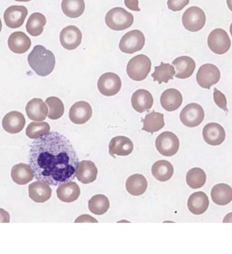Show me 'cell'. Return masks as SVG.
Here are the masks:
<instances>
[{
  "label": "cell",
  "mask_w": 232,
  "mask_h": 254,
  "mask_svg": "<svg viewBox=\"0 0 232 254\" xmlns=\"http://www.w3.org/2000/svg\"><path fill=\"white\" fill-rule=\"evenodd\" d=\"M224 223H227V222H232V212L226 215L225 217L224 220H223Z\"/></svg>",
  "instance_id": "44"
},
{
  "label": "cell",
  "mask_w": 232,
  "mask_h": 254,
  "mask_svg": "<svg viewBox=\"0 0 232 254\" xmlns=\"http://www.w3.org/2000/svg\"><path fill=\"white\" fill-rule=\"evenodd\" d=\"M1 29H2V23H1V20L0 19V32H1Z\"/></svg>",
  "instance_id": "47"
},
{
  "label": "cell",
  "mask_w": 232,
  "mask_h": 254,
  "mask_svg": "<svg viewBox=\"0 0 232 254\" xmlns=\"http://www.w3.org/2000/svg\"><path fill=\"white\" fill-rule=\"evenodd\" d=\"M107 27L114 31L129 29L134 23V16L123 8L116 7L111 9L105 16Z\"/></svg>",
  "instance_id": "3"
},
{
  "label": "cell",
  "mask_w": 232,
  "mask_h": 254,
  "mask_svg": "<svg viewBox=\"0 0 232 254\" xmlns=\"http://www.w3.org/2000/svg\"><path fill=\"white\" fill-rule=\"evenodd\" d=\"M213 98H214L215 104H216L220 109L224 110L225 112L228 113L227 99H226V96H225L222 92H220V90H217V88H215L214 93H213Z\"/></svg>",
  "instance_id": "39"
},
{
  "label": "cell",
  "mask_w": 232,
  "mask_h": 254,
  "mask_svg": "<svg viewBox=\"0 0 232 254\" xmlns=\"http://www.w3.org/2000/svg\"><path fill=\"white\" fill-rule=\"evenodd\" d=\"M189 3V0H168L167 5L170 10L173 12H177L183 10Z\"/></svg>",
  "instance_id": "40"
},
{
  "label": "cell",
  "mask_w": 232,
  "mask_h": 254,
  "mask_svg": "<svg viewBox=\"0 0 232 254\" xmlns=\"http://www.w3.org/2000/svg\"><path fill=\"white\" fill-rule=\"evenodd\" d=\"M183 103V96L181 92L177 89H167L162 94L160 98V103L163 109L167 111L177 110Z\"/></svg>",
  "instance_id": "22"
},
{
  "label": "cell",
  "mask_w": 232,
  "mask_h": 254,
  "mask_svg": "<svg viewBox=\"0 0 232 254\" xmlns=\"http://www.w3.org/2000/svg\"><path fill=\"white\" fill-rule=\"evenodd\" d=\"M143 122H144V127L142 130L151 133L157 132L162 129L165 125L164 115L152 111L150 114L146 115Z\"/></svg>",
  "instance_id": "31"
},
{
  "label": "cell",
  "mask_w": 232,
  "mask_h": 254,
  "mask_svg": "<svg viewBox=\"0 0 232 254\" xmlns=\"http://www.w3.org/2000/svg\"><path fill=\"white\" fill-rule=\"evenodd\" d=\"M92 115V109L90 104L85 101H79L72 106L69 116L74 124L81 125L88 122Z\"/></svg>",
  "instance_id": "14"
},
{
  "label": "cell",
  "mask_w": 232,
  "mask_h": 254,
  "mask_svg": "<svg viewBox=\"0 0 232 254\" xmlns=\"http://www.w3.org/2000/svg\"><path fill=\"white\" fill-rule=\"evenodd\" d=\"M8 42L10 51L16 54L25 53L31 46L30 38L21 31L12 33L9 37Z\"/></svg>",
  "instance_id": "23"
},
{
  "label": "cell",
  "mask_w": 232,
  "mask_h": 254,
  "mask_svg": "<svg viewBox=\"0 0 232 254\" xmlns=\"http://www.w3.org/2000/svg\"><path fill=\"white\" fill-rule=\"evenodd\" d=\"M28 118L32 121L41 122L46 120L48 114L47 106L40 98H33L26 106Z\"/></svg>",
  "instance_id": "18"
},
{
  "label": "cell",
  "mask_w": 232,
  "mask_h": 254,
  "mask_svg": "<svg viewBox=\"0 0 232 254\" xmlns=\"http://www.w3.org/2000/svg\"><path fill=\"white\" fill-rule=\"evenodd\" d=\"M10 216L8 211L5 209L0 208V222L1 223H9Z\"/></svg>",
  "instance_id": "42"
},
{
  "label": "cell",
  "mask_w": 232,
  "mask_h": 254,
  "mask_svg": "<svg viewBox=\"0 0 232 254\" xmlns=\"http://www.w3.org/2000/svg\"><path fill=\"white\" fill-rule=\"evenodd\" d=\"M28 14L27 8L23 5H12L5 10L3 18L5 25L11 29L21 27Z\"/></svg>",
  "instance_id": "13"
},
{
  "label": "cell",
  "mask_w": 232,
  "mask_h": 254,
  "mask_svg": "<svg viewBox=\"0 0 232 254\" xmlns=\"http://www.w3.org/2000/svg\"><path fill=\"white\" fill-rule=\"evenodd\" d=\"M134 149L131 139L126 136H119L111 139L109 144V154L114 157L115 155L127 156L132 153Z\"/></svg>",
  "instance_id": "15"
},
{
  "label": "cell",
  "mask_w": 232,
  "mask_h": 254,
  "mask_svg": "<svg viewBox=\"0 0 232 254\" xmlns=\"http://www.w3.org/2000/svg\"><path fill=\"white\" fill-rule=\"evenodd\" d=\"M205 116V111L201 106L197 103H190L181 111L180 120L187 127H195L202 124Z\"/></svg>",
  "instance_id": "9"
},
{
  "label": "cell",
  "mask_w": 232,
  "mask_h": 254,
  "mask_svg": "<svg viewBox=\"0 0 232 254\" xmlns=\"http://www.w3.org/2000/svg\"><path fill=\"white\" fill-rule=\"evenodd\" d=\"M202 135L205 142L211 146L220 145L226 139V131L224 127L217 123L207 124L202 131Z\"/></svg>",
  "instance_id": "16"
},
{
  "label": "cell",
  "mask_w": 232,
  "mask_h": 254,
  "mask_svg": "<svg viewBox=\"0 0 232 254\" xmlns=\"http://www.w3.org/2000/svg\"><path fill=\"white\" fill-rule=\"evenodd\" d=\"M25 118L21 113L12 111L5 115L2 120L3 128L7 132L17 133L23 130L25 126Z\"/></svg>",
  "instance_id": "17"
},
{
  "label": "cell",
  "mask_w": 232,
  "mask_h": 254,
  "mask_svg": "<svg viewBox=\"0 0 232 254\" xmlns=\"http://www.w3.org/2000/svg\"><path fill=\"white\" fill-rule=\"evenodd\" d=\"M207 181V176L201 168H194L189 170L186 175V182L188 186L193 189L202 188Z\"/></svg>",
  "instance_id": "36"
},
{
  "label": "cell",
  "mask_w": 232,
  "mask_h": 254,
  "mask_svg": "<svg viewBox=\"0 0 232 254\" xmlns=\"http://www.w3.org/2000/svg\"><path fill=\"white\" fill-rule=\"evenodd\" d=\"M16 1H20V2H27V1H30L31 0H15Z\"/></svg>",
  "instance_id": "46"
},
{
  "label": "cell",
  "mask_w": 232,
  "mask_h": 254,
  "mask_svg": "<svg viewBox=\"0 0 232 254\" xmlns=\"http://www.w3.org/2000/svg\"><path fill=\"white\" fill-rule=\"evenodd\" d=\"M221 72L215 64H205L200 66L196 75V80L202 88L209 90L213 85L219 82Z\"/></svg>",
  "instance_id": "10"
},
{
  "label": "cell",
  "mask_w": 232,
  "mask_h": 254,
  "mask_svg": "<svg viewBox=\"0 0 232 254\" xmlns=\"http://www.w3.org/2000/svg\"><path fill=\"white\" fill-rule=\"evenodd\" d=\"M46 103L47 104L48 108H49L48 117L51 120H59L64 114V105L59 98L51 96L46 100Z\"/></svg>",
  "instance_id": "37"
},
{
  "label": "cell",
  "mask_w": 232,
  "mask_h": 254,
  "mask_svg": "<svg viewBox=\"0 0 232 254\" xmlns=\"http://www.w3.org/2000/svg\"><path fill=\"white\" fill-rule=\"evenodd\" d=\"M51 130L49 124L46 122H32L26 129V135L31 139H36L43 136Z\"/></svg>",
  "instance_id": "38"
},
{
  "label": "cell",
  "mask_w": 232,
  "mask_h": 254,
  "mask_svg": "<svg viewBox=\"0 0 232 254\" xmlns=\"http://www.w3.org/2000/svg\"><path fill=\"white\" fill-rule=\"evenodd\" d=\"M34 172L29 165L19 164L12 167L11 177L16 184L25 185L32 181Z\"/></svg>",
  "instance_id": "27"
},
{
  "label": "cell",
  "mask_w": 232,
  "mask_h": 254,
  "mask_svg": "<svg viewBox=\"0 0 232 254\" xmlns=\"http://www.w3.org/2000/svg\"><path fill=\"white\" fill-rule=\"evenodd\" d=\"M61 8L68 17L78 18L84 12L85 2L83 0H63Z\"/></svg>",
  "instance_id": "32"
},
{
  "label": "cell",
  "mask_w": 232,
  "mask_h": 254,
  "mask_svg": "<svg viewBox=\"0 0 232 254\" xmlns=\"http://www.w3.org/2000/svg\"><path fill=\"white\" fill-rule=\"evenodd\" d=\"M152 61L146 55H139L133 57L127 64L128 75L133 80H144L151 71Z\"/></svg>",
  "instance_id": "4"
},
{
  "label": "cell",
  "mask_w": 232,
  "mask_h": 254,
  "mask_svg": "<svg viewBox=\"0 0 232 254\" xmlns=\"http://www.w3.org/2000/svg\"><path fill=\"white\" fill-rule=\"evenodd\" d=\"M231 40L224 29H215L208 37V46L211 51L217 55H222L229 51Z\"/></svg>",
  "instance_id": "6"
},
{
  "label": "cell",
  "mask_w": 232,
  "mask_h": 254,
  "mask_svg": "<svg viewBox=\"0 0 232 254\" xmlns=\"http://www.w3.org/2000/svg\"><path fill=\"white\" fill-rule=\"evenodd\" d=\"M75 222L76 223H77V222H96V223H97L98 221L92 218V217L85 214L77 218V219L76 220Z\"/></svg>",
  "instance_id": "43"
},
{
  "label": "cell",
  "mask_w": 232,
  "mask_h": 254,
  "mask_svg": "<svg viewBox=\"0 0 232 254\" xmlns=\"http://www.w3.org/2000/svg\"><path fill=\"white\" fill-rule=\"evenodd\" d=\"M57 194L61 201L72 203L78 199L80 195V189L75 182H67L59 185Z\"/></svg>",
  "instance_id": "25"
},
{
  "label": "cell",
  "mask_w": 232,
  "mask_h": 254,
  "mask_svg": "<svg viewBox=\"0 0 232 254\" xmlns=\"http://www.w3.org/2000/svg\"><path fill=\"white\" fill-rule=\"evenodd\" d=\"M206 14L199 7H190L185 11L182 18V22L185 29L191 32L201 30L206 24Z\"/></svg>",
  "instance_id": "5"
},
{
  "label": "cell",
  "mask_w": 232,
  "mask_h": 254,
  "mask_svg": "<svg viewBox=\"0 0 232 254\" xmlns=\"http://www.w3.org/2000/svg\"><path fill=\"white\" fill-rule=\"evenodd\" d=\"M97 86L98 90L103 95L112 96L120 92L122 88V81L117 74L109 72L100 77Z\"/></svg>",
  "instance_id": "11"
},
{
  "label": "cell",
  "mask_w": 232,
  "mask_h": 254,
  "mask_svg": "<svg viewBox=\"0 0 232 254\" xmlns=\"http://www.w3.org/2000/svg\"><path fill=\"white\" fill-rule=\"evenodd\" d=\"M131 103L133 108L137 112L142 114L152 108L154 98L149 91L140 89L132 96Z\"/></svg>",
  "instance_id": "21"
},
{
  "label": "cell",
  "mask_w": 232,
  "mask_h": 254,
  "mask_svg": "<svg viewBox=\"0 0 232 254\" xmlns=\"http://www.w3.org/2000/svg\"><path fill=\"white\" fill-rule=\"evenodd\" d=\"M29 195L36 203H44L51 199L52 189L43 182H34L29 186Z\"/></svg>",
  "instance_id": "24"
},
{
  "label": "cell",
  "mask_w": 232,
  "mask_h": 254,
  "mask_svg": "<svg viewBox=\"0 0 232 254\" xmlns=\"http://www.w3.org/2000/svg\"><path fill=\"white\" fill-rule=\"evenodd\" d=\"M230 33H231V35L232 36V23L231 24V25H230Z\"/></svg>",
  "instance_id": "48"
},
{
  "label": "cell",
  "mask_w": 232,
  "mask_h": 254,
  "mask_svg": "<svg viewBox=\"0 0 232 254\" xmlns=\"http://www.w3.org/2000/svg\"><path fill=\"white\" fill-rule=\"evenodd\" d=\"M209 206V197L204 192H196L189 196L187 207L189 211L195 215H201Z\"/></svg>",
  "instance_id": "26"
},
{
  "label": "cell",
  "mask_w": 232,
  "mask_h": 254,
  "mask_svg": "<svg viewBox=\"0 0 232 254\" xmlns=\"http://www.w3.org/2000/svg\"><path fill=\"white\" fill-rule=\"evenodd\" d=\"M175 73L173 66L168 63H161L160 65L155 66V71L152 74V77L154 81H158L159 84H161V83H166L168 81L173 79Z\"/></svg>",
  "instance_id": "34"
},
{
  "label": "cell",
  "mask_w": 232,
  "mask_h": 254,
  "mask_svg": "<svg viewBox=\"0 0 232 254\" xmlns=\"http://www.w3.org/2000/svg\"><path fill=\"white\" fill-rule=\"evenodd\" d=\"M227 4L228 8L232 12V0H227Z\"/></svg>",
  "instance_id": "45"
},
{
  "label": "cell",
  "mask_w": 232,
  "mask_h": 254,
  "mask_svg": "<svg viewBox=\"0 0 232 254\" xmlns=\"http://www.w3.org/2000/svg\"><path fill=\"white\" fill-rule=\"evenodd\" d=\"M27 61L31 68L42 77L50 75L55 68V55L43 46H35L28 56Z\"/></svg>",
  "instance_id": "2"
},
{
  "label": "cell",
  "mask_w": 232,
  "mask_h": 254,
  "mask_svg": "<svg viewBox=\"0 0 232 254\" xmlns=\"http://www.w3.org/2000/svg\"><path fill=\"white\" fill-rule=\"evenodd\" d=\"M126 188L132 195L140 196L146 191L148 181L142 174H134L126 180Z\"/></svg>",
  "instance_id": "28"
},
{
  "label": "cell",
  "mask_w": 232,
  "mask_h": 254,
  "mask_svg": "<svg viewBox=\"0 0 232 254\" xmlns=\"http://www.w3.org/2000/svg\"><path fill=\"white\" fill-rule=\"evenodd\" d=\"M152 172L157 181L166 182L171 179L174 174V168L169 161L159 160L154 163Z\"/></svg>",
  "instance_id": "30"
},
{
  "label": "cell",
  "mask_w": 232,
  "mask_h": 254,
  "mask_svg": "<svg viewBox=\"0 0 232 254\" xmlns=\"http://www.w3.org/2000/svg\"><path fill=\"white\" fill-rule=\"evenodd\" d=\"M98 170L94 163L91 161H82L79 162L76 172L77 180L83 184L93 183L96 179Z\"/></svg>",
  "instance_id": "20"
},
{
  "label": "cell",
  "mask_w": 232,
  "mask_h": 254,
  "mask_svg": "<svg viewBox=\"0 0 232 254\" xmlns=\"http://www.w3.org/2000/svg\"><path fill=\"white\" fill-rule=\"evenodd\" d=\"M211 198L218 205H226L232 201V189L226 184H219L211 190Z\"/></svg>",
  "instance_id": "29"
},
{
  "label": "cell",
  "mask_w": 232,
  "mask_h": 254,
  "mask_svg": "<svg viewBox=\"0 0 232 254\" xmlns=\"http://www.w3.org/2000/svg\"><path fill=\"white\" fill-rule=\"evenodd\" d=\"M29 163L37 181L58 186L75 179L79 159L66 136L49 131L33 141Z\"/></svg>",
  "instance_id": "1"
},
{
  "label": "cell",
  "mask_w": 232,
  "mask_h": 254,
  "mask_svg": "<svg viewBox=\"0 0 232 254\" xmlns=\"http://www.w3.org/2000/svg\"><path fill=\"white\" fill-rule=\"evenodd\" d=\"M172 66L177 71L174 76L177 78L185 79L189 78L194 73L196 63L191 57L183 56L176 59L172 62Z\"/></svg>",
  "instance_id": "19"
},
{
  "label": "cell",
  "mask_w": 232,
  "mask_h": 254,
  "mask_svg": "<svg viewBox=\"0 0 232 254\" xmlns=\"http://www.w3.org/2000/svg\"><path fill=\"white\" fill-rule=\"evenodd\" d=\"M124 3L130 10L135 11V12L141 11V9L139 7L138 0H124Z\"/></svg>",
  "instance_id": "41"
},
{
  "label": "cell",
  "mask_w": 232,
  "mask_h": 254,
  "mask_svg": "<svg viewBox=\"0 0 232 254\" xmlns=\"http://www.w3.org/2000/svg\"><path fill=\"white\" fill-rule=\"evenodd\" d=\"M155 146L161 155L166 157L173 156L179 151V140L174 133L164 131L157 136Z\"/></svg>",
  "instance_id": "8"
},
{
  "label": "cell",
  "mask_w": 232,
  "mask_h": 254,
  "mask_svg": "<svg viewBox=\"0 0 232 254\" xmlns=\"http://www.w3.org/2000/svg\"><path fill=\"white\" fill-rule=\"evenodd\" d=\"M146 43L144 33L139 30L129 31L122 37L119 48L122 53L133 54L142 51Z\"/></svg>",
  "instance_id": "7"
},
{
  "label": "cell",
  "mask_w": 232,
  "mask_h": 254,
  "mask_svg": "<svg viewBox=\"0 0 232 254\" xmlns=\"http://www.w3.org/2000/svg\"><path fill=\"white\" fill-rule=\"evenodd\" d=\"M46 23L45 16L40 12H35L28 19L26 29L27 32L32 36H39L43 32Z\"/></svg>",
  "instance_id": "33"
},
{
  "label": "cell",
  "mask_w": 232,
  "mask_h": 254,
  "mask_svg": "<svg viewBox=\"0 0 232 254\" xmlns=\"http://www.w3.org/2000/svg\"><path fill=\"white\" fill-rule=\"evenodd\" d=\"M82 33L76 26L70 25L64 28L60 34V42L63 47L73 51L76 49L81 43Z\"/></svg>",
  "instance_id": "12"
},
{
  "label": "cell",
  "mask_w": 232,
  "mask_h": 254,
  "mask_svg": "<svg viewBox=\"0 0 232 254\" xmlns=\"http://www.w3.org/2000/svg\"><path fill=\"white\" fill-rule=\"evenodd\" d=\"M108 198L103 194H96L88 201L89 210L95 215L105 214L109 208Z\"/></svg>",
  "instance_id": "35"
}]
</instances>
